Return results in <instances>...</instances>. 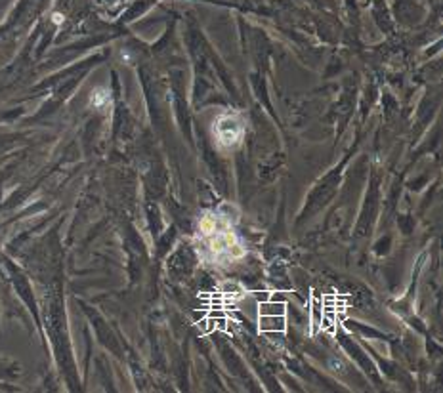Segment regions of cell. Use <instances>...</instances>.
<instances>
[{
	"mask_svg": "<svg viewBox=\"0 0 443 393\" xmlns=\"http://www.w3.org/2000/svg\"><path fill=\"white\" fill-rule=\"evenodd\" d=\"M61 19H63V17H59L57 13H55V15H54V21H55V23H59V21H61Z\"/></svg>",
	"mask_w": 443,
	"mask_h": 393,
	"instance_id": "6da1fadb",
	"label": "cell"
}]
</instances>
